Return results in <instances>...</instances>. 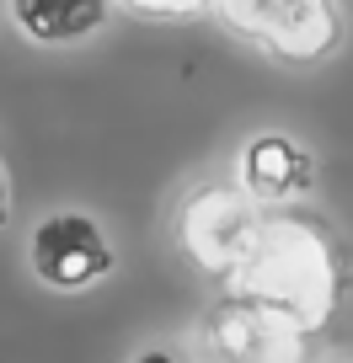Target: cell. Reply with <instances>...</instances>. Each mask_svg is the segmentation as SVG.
Masks as SVG:
<instances>
[{"label":"cell","instance_id":"1","mask_svg":"<svg viewBox=\"0 0 353 363\" xmlns=\"http://www.w3.org/2000/svg\"><path fill=\"white\" fill-rule=\"evenodd\" d=\"M225 289L273 305L300 331L321 337L353 289V262H348V246H342V235L332 230L327 214H310L305 203L268 208L257 251Z\"/></svg>","mask_w":353,"mask_h":363},{"label":"cell","instance_id":"2","mask_svg":"<svg viewBox=\"0 0 353 363\" xmlns=\"http://www.w3.org/2000/svg\"><path fill=\"white\" fill-rule=\"evenodd\" d=\"M268 225V208L241 187L230 171H209V177L183 182V193L166 208V235L171 251L188 262L193 272L230 284L241 267L251 262Z\"/></svg>","mask_w":353,"mask_h":363},{"label":"cell","instance_id":"7","mask_svg":"<svg viewBox=\"0 0 353 363\" xmlns=\"http://www.w3.org/2000/svg\"><path fill=\"white\" fill-rule=\"evenodd\" d=\"M118 16V0H6V22L33 48H80Z\"/></svg>","mask_w":353,"mask_h":363},{"label":"cell","instance_id":"3","mask_svg":"<svg viewBox=\"0 0 353 363\" xmlns=\"http://www.w3.org/2000/svg\"><path fill=\"white\" fill-rule=\"evenodd\" d=\"M209 22L278 69H321L348 43L342 0H219Z\"/></svg>","mask_w":353,"mask_h":363},{"label":"cell","instance_id":"9","mask_svg":"<svg viewBox=\"0 0 353 363\" xmlns=\"http://www.w3.org/2000/svg\"><path fill=\"white\" fill-rule=\"evenodd\" d=\"M129 363H198L188 342H139L129 352Z\"/></svg>","mask_w":353,"mask_h":363},{"label":"cell","instance_id":"10","mask_svg":"<svg viewBox=\"0 0 353 363\" xmlns=\"http://www.w3.org/2000/svg\"><path fill=\"white\" fill-rule=\"evenodd\" d=\"M11 214H16V193H11V171L0 160V235L11 230Z\"/></svg>","mask_w":353,"mask_h":363},{"label":"cell","instance_id":"5","mask_svg":"<svg viewBox=\"0 0 353 363\" xmlns=\"http://www.w3.org/2000/svg\"><path fill=\"white\" fill-rule=\"evenodd\" d=\"M27 272L48 294H92L118 272V246L107 225L86 208H48L27 230Z\"/></svg>","mask_w":353,"mask_h":363},{"label":"cell","instance_id":"4","mask_svg":"<svg viewBox=\"0 0 353 363\" xmlns=\"http://www.w3.org/2000/svg\"><path fill=\"white\" fill-rule=\"evenodd\" d=\"M310 342L316 337L278 315L273 305L219 289L214 305L198 315L188 347L198 363H310Z\"/></svg>","mask_w":353,"mask_h":363},{"label":"cell","instance_id":"8","mask_svg":"<svg viewBox=\"0 0 353 363\" xmlns=\"http://www.w3.org/2000/svg\"><path fill=\"white\" fill-rule=\"evenodd\" d=\"M219 0H118V16L129 22H150V27H183V22H204L214 16Z\"/></svg>","mask_w":353,"mask_h":363},{"label":"cell","instance_id":"6","mask_svg":"<svg viewBox=\"0 0 353 363\" xmlns=\"http://www.w3.org/2000/svg\"><path fill=\"white\" fill-rule=\"evenodd\" d=\"M230 177L257 198L262 208H295L316 198L321 166L310 155L305 139H295L289 128H257L236 145L230 155Z\"/></svg>","mask_w":353,"mask_h":363}]
</instances>
